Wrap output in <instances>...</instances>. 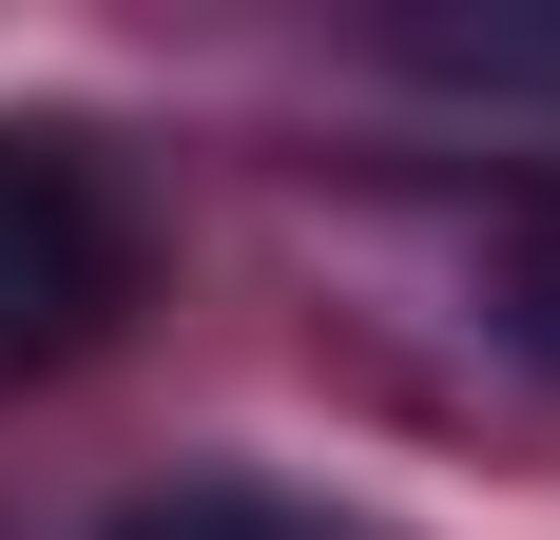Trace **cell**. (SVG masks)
I'll list each match as a JSON object with an SVG mask.
<instances>
[{"label": "cell", "instance_id": "1", "mask_svg": "<svg viewBox=\"0 0 560 540\" xmlns=\"http://www.w3.org/2000/svg\"><path fill=\"white\" fill-rule=\"evenodd\" d=\"M136 290H155V213L116 193V155L58 116H0V386L97 367Z\"/></svg>", "mask_w": 560, "mask_h": 540}, {"label": "cell", "instance_id": "2", "mask_svg": "<svg viewBox=\"0 0 560 540\" xmlns=\"http://www.w3.org/2000/svg\"><path fill=\"white\" fill-rule=\"evenodd\" d=\"M368 58L445 78V97H560V0H387Z\"/></svg>", "mask_w": 560, "mask_h": 540}, {"label": "cell", "instance_id": "3", "mask_svg": "<svg viewBox=\"0 0 560 540\" xmlns=\"http://www.w3.org/2000/svg\"><path fill=\"white\" fill-rule=\"evenodd\" d=\"M97 540H368V521H329L310 483H252V463H174V483H136Z\"/></svg>", "mask_w": 560, "mask_h": 540}, {"label": "cell", "instance_id": "4", "mask_svg": "<svg viewBox=\"0 0 560 540\" xmlns=\"http://www.w3.org/2000/svg\"><path fill=\"white\" fill-rule=\"evenodd\" d=\"M483 309H503V348L560 386V174H541V193L503 213V270H483Z\"/></svg>", "mask_w": 560, "mask_h": 540}]
</instances>
